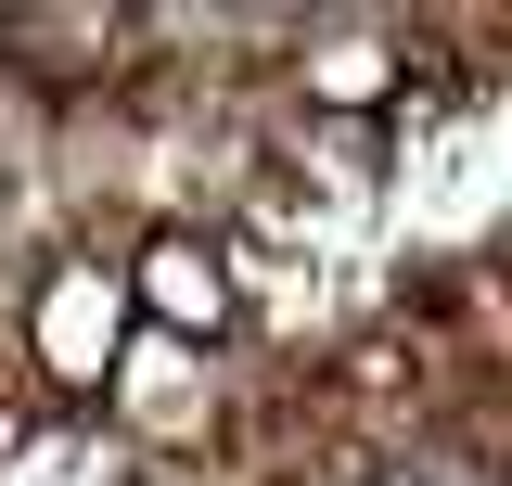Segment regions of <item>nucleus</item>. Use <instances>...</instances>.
Listing matches in <instances>:
<instances>
[{"label":"nucleus","mask_w":512,"mask_h":486,"mask_svg":"<svg viewBox=\"0 0 512 486\" xmlns=\"http://www.w3.org/2000/svg\"><path fill=\"white\" fill-rule=\"evenodd\" d=\"M154 295L180 307V320H218V256H192V243H154Z\"/></svg>","instance_id":"nucleus-1"}]
</instances>
